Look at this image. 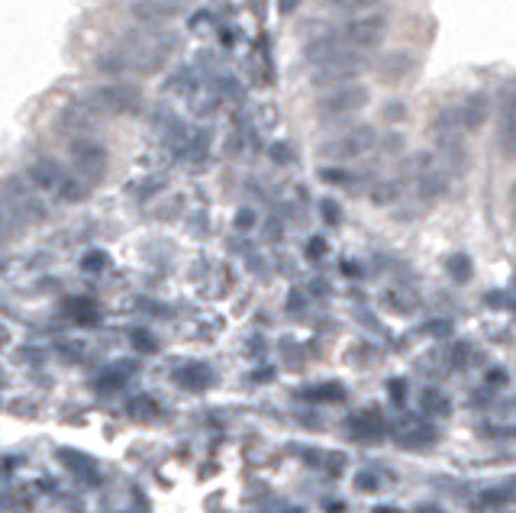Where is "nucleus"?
<instances>
[{
  "mask_svg": "<svg viewBox=\"0 0 516 513\" xmlns=\"http://www.w3.org/2000/svg\"><path fill=\"white\" fill-rule=\"evenodd\" d=\"M361 68H365V59H361L355 49H345L342 55H336V59L317 65L313 85H320V87H326V85H345V81H352V78L361 71Z\"/></svg>",
  "mask_w": 516,
  "mask_h": 513,
  "instance_id": "obj_1",
  "label": "nucleus"
},
{
  "mask_svg": "<svg viewBox=\"0 0 516 513\" xmlns=\"http://www.w3.org/2000/svg\"><path fill=\"white\" fill-rule=\"evenodd\" d=\"M487 120V97L484 94H471L465 103H461V110H458V123L465 129H478Z\"/></svg>",
  "mask_w": 516,
  "mask_h": 513,
  "instance_id": "obj_8",
  "label": "nucleus"
},
{
  "mask_svg": "<svg viewBox=\"0 0 516 513\" xmlns=\"http://www.w3.org/2000/svg\"><path fill=\"white\" fill-rule=\"evenodd\" d=\"M342 52H345V45H342L339 36H323V39H313V43L303 49V59L313 62V65H323V62L336 59Z\"/></svg>",
  "mask_w": 516,
  "mask_h": 513,
  "instance_id": "obj_7",
  "label": "nucleus"
},
{
  "mask_svg": "<svg viewBox=\"0 0 516 513\" xmlns=\"http://www.w3.org/2000/svg\"><path fill=\"white\" fill-rule=\"evenodd\" d=\"M378 71H381L384 81H400L403 75H410V71H413V59H410V55H403V52H391V55H384V59H381Z\"/></svg>",
  "mask_w": 516,
  "mask_h": 513,
  "instance_id": "obj_9",
  "label": "nucleus"
},
{
  "mask_svg": "<svg viewBox=\"0 0 516 513\" xmlns=\"http://www.w3.org/2000/svg\"><path fill=\"white\" fill-rule=\"evenodd\" d=\"M178 10H181V3H171V0H139V3H133V17L139 23L159 26V23H168Z\"/></svg>",
  "mask_w": 516,
  "mask_h": 513,
  "instance_id": "obj_5",
  "label": "nucleus"
},
{
  "mask_svg": "<svg viewBox=\"0 0 516 513\" xmlns=\"http://www.w3.org/2000/svg\"><path fill=\"white\" fill-rule=\"evenodd\" d=\"M294 7H297V0H281V3H278L281 13H294Z\"/></svg>",
  "mask_w": 516,
  "mask_h": 513,
  "instance_id": "obj_11",
  "label": "nucleus"
},
{
  "mask_svg": "<svg viewBox=\"0 0 516 513\" xmlns=\"http://www.w3.org/2000/svg\"><path fill=\"white\" fill-rule=\"evenodd\" d=\"M329 3L339 10H371V7H378L381 0H329Z\"/></svg>",
  "mask_w": 516,
  "mask_h": 513,
  "instance_id": "obj_10",
  "label": "nucleus"
},
{
  "mask_svg": "<svg viewBox=\"0 0 516 513\" xmlns=\"http://www.w3.org/2000/svg\"><path fill=\"white\" fill-rule=\"evenodd\" d=\"M371 143H375V129H371V127H358L355 133H349L345 139L326 145V152H329V155H358V152H365Z\"/></svg>",
  "mask_w": 516,
  "mask_h": 513,
  "instance_id": "obj_6",
  "label": "nucleus"
},
{
  "mask_svg": "<svg viewBox=\"0 0 516 513\" xmlns=\"http://www.w3.org/2000/svg\"><path fill=\"white\" fill-rule=\"evenodd\" d=\"M368 103V91L365 87H342V91L329 94L326 101H320V110L323 113H349V110H358Z\"/></svg>",
  "mask_w": 516,
  "mask_h": 513,
  "instance_id": "obj_4",
  "label": "nucleus"
},
{
  "mask_svg": "<svg viewBox=\"0 0 516 513\" xmlns=\"http://www.w3.org/2000/svg\"><path fill=\"white\" fill-rule=\"evenodd\" d=\"M384 36H387V20L384 17H361L352 20L345 29H342V43L355 45V49H371V45H381Z\"/></svg>",
  "mask_w": 516,
  "mask_h": 513,
  "instance_id": "obj_2",
  "label": "nucleus"
},
{
  "mask_svg": "<svg viewBox=\"0 0 516 513\" xmlns=\"http://www.w3.org/2000/svg\"><path fill=\"white\" fill-rule=\"evenodd\" d=\"M97 107H107V110H136L139 107V91L129 85H110V87H100L94 94Z\"/></svg>",
  "mask_w": 516,
  "mask_h": 513,
  "instance_id": "obj_3",
  "label": "nucleus"
}]
</instances>
